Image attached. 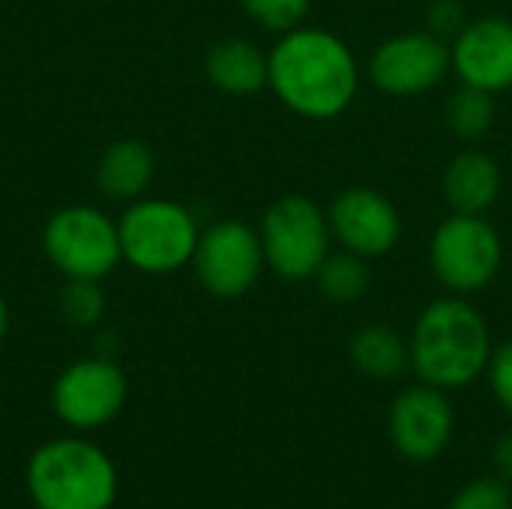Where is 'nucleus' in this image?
<instances>
[{
	"label": "nucleus",
	"mask_w": 512,
	"mask_h": 509,
	"mask_svg": "<svg viewBox=\"0 0 512 509\" xmlns=\"http://www.w3.org/2000/svg\"><path fill=\"white\" fill-rule=\"evenodd\" d=\"M267 60V87H273L276 99L288 111L306 120H333L345 114L357 96V57L330 30L300 24L279 36Z\"/></svg>",
	"instance_id": "1"
},
{
	"label": "nucleus",
	"mask_w": 512,
	"mask_h": 509,
	"mask_svg": "<svg viewBox=\"0 0 512 509\" xmlns=\"http://www.w3.org/2000/svg\"><path fill=\"white\" fill-rule=\"evenodd\" d=\"M411 369L423 384L459 390L480 381L492 360V333L462 294L429 303L411 333Z\"/></svg>",
	"instance_id": "2"
},
{
	"label": "nucleus",
	"mask_w": 512,
	"mask_h": 509,
	"mask_svg": "<svg viewBox=\"0 0 512 509\" xmlns=\"http://www.w3.org/2000/svg\"><path fill=\"white\" fill-rule=\"evenodd\" d=\"M27 492L36 509H111L117 468L84 438H54L30 456Z\"/></svg>",
	"instance_id": "3"
},
{
	"label": "nucleus",
	"mask_w": 512,
	"mask_h": 509,
	"mask_svg": "<svg viewBox=\"0 0 512 509\" xmlns=\"http://www.w3.org/2000/svg\"><path fill=\"white\" fill-rule=\"evenodd\" d=\"M120 252L147 276H171L192 264L201 228L192 210L171 198H138L117 219Z\"/></svg>",
	"instance_id": "4"
},
{
	"label": "nucleus",
	"mask_w": 512,
	"mask_h": 509,
	"mask_svg": "<svg viewBox=\"0 0 512 509\" xmlns=\"http://www.w3.org/2000/svg\"><path fill=\"white\" fill-rule=\"evenodd\" d=\"M42 252L63 279L102 282L123 264L117 219L93 204H66L45 219Z\"/></svg>",
	"instance_id": "5"
},
{
	"label": "nucleus",
	"mask_w": 512,
	"mask_h": 509,
	"mask_svg": "<svg viewBox=\"0 0 512 509\" xmlns=\"http://www.w3.org/2000/svg\"><path fill=\"white\" fill-rule=\"evenodd\" d=\"M258 234L267 267L288 282L315 279L333 240L327 213L306 195L276 198L267 207Z\"/></svg>",
	"instance_id": "6"
},
{
	"label": "nucleus",
	"mask_w": 512,
	"mask_h": 509,
	"mask_svg": "<svg viewBox=\"0 0 512 509\" xmlns=\"http://www.w3.org/2000/svg\"><path fill=\"white\" fill-rule=\"evenodd\" d=\"M501 261V237L483 216L453 213L435 228L429 243V264L435 279L462 297L483 291L498 276Z\"/></svg>",
	"instance_id": "7"
},
{
	"label": "nucleus",
	"mask_w": 512,
	"mask_h": 509,
	"mask_svg": "<svg viewBox=\"0 0 512 509\" xmlns=\"http://www.w3.org/2000/svg\"><path fill=\"white\" fill-rule=\"evenodd\" d=\"M267 267L261 234L240 219H219L201 231L192 270L201 288L219 300H237L255 288Z\"/></svg>",
	"instance_id": "8"
},
{
	"label": "nucleus",
	"mask_w": 512,
	"mask_h": 509,
	"mask_svg": "<svg viewBox=\"0 0 512 509\" xmlns=\"http://www.w3.org/2000/svg\"><path fill=\"white\" fill-rule=\"evenodd\" d=\"M126 396L129 384L123 369L105 357L75 360L51 387L54 414L75 432H93L111 423L123 411Z\"/></svg>",
	"instance_id": "9"
},
{
	"label": "nucleus",
	"mask_w": 512,
	"mask_h": 509,
	"mask_svg": "<svg viewBox=\"0 0 512 509\" xmlns=\"http://www.w3.org/2000/svg\"><path fill=\"white\" fill-rule=\"evenodd\" d=\"M450 45L432 30L390 36L372 54V84L387 96H420L438 87L450 72Z\"/></svg>",
	"instance_id": "10"
},
{
	"label": "nucleus",
	"mask_w": 512,
	"mask_h": 509,
	"mask_svg": "<svg viewBox=\"0 0 512 509\" xmlns=\"http://www.w3.org/2000/svg\"><path fill=\"white\" fill-rule=\"evenodd\" d=\"M456 429V414L447 399V390L432 384H414L402 390L387 414V435L399 456L411 462H432L438 459Z\"/></svg>",
	"instance_id": "11"
},
{
	"label": "nucleus",
	"mask_w": 512,
	"mask_h": 509,
	"mask_svg": "<svg viewBox=\"0 0 512 509\" xmlns=\"http://www.w3.org/2000/svg\"><path fill=\"white\" fill-rule=\"evenodd\" d=\"M327 222L342 249L360 258H381L402 237L399 210L387 195L369 186H351L339 192L327 210Z\"/></svg>",
	"instance_id": "12"
},
{
	"label": "nucleus",
	"mask_w": 512,
	"mask_h": 509,
	"mask_svg": "<svg viewBox=\"0 0 512 509\" xmlns=\"http://www.w3.org/2000/svg\"><path fill=\"white\" fill-rule=\"evenodd\" d=\"M450 66L462 84L486 93H504L512 87V21L477 18L450 45Z\"/></svg>",
	"instance_id": "13"
},
{
	"label": "nucleus",
	"mask_w": 512,
	"mask_h": 509,
	"mask_svg": "<svg viewBox=\"0 0 512 509\" xmlns=\"http://www.w3.org/2000/svg\"><path fill=\"white\" fill-rule=\"evenodd\" d=\"M156 174V156L141 138L111 141L96 162V189L108 201L132 204L144 198Z\"/></svg>",
	"instance_id": "14"
},
{
	"label": "nucleus",
	"mask_w": 512,
	"mask_h": 509,
	"mask_svg": "<svg viewBox=\"0 0 512 509\" xmlns=\"http://www.w3.org/2000/svg\"><path fill=\"white\" fill-rule=\"evenodd\" d=\"M204 75L216 90L228 96H252L267 87L270 60L255 42L228 36L210 45L204 57Z\"/></svg>",
	"instance_id": "15"
},
{
	"label": "nucleus",
	"mask_w": 512,
	"mask_h": 509,
	"mask_svg": "<svg viewBox=\"0 0 512 509\" xmlns=\"http://www.w3.org/2000/svg\"><path fill=\"white\" fill-rule=\"evenodd\" d=\"M501 195V168L483 150H462L444 171V198L453 213L483 216Z\"/></svg>",
	"instance_id": "16"
},
{
	"label": "nucleus",
	"mask_w": 512,
	"mask_h": 509,
	"mask_svg": "<svg viewBox=\"0 0 512 509\" xmlns=\"http://www.w3.org/2000/svg\"><path fill=\"white\" fill-rule=\"evenodd\" d=\"M351 363L372 381H396L411 369V345L390 327L372 324L354 333Z\"/></svg>",
	"instance_id": "17"
},
{
	"label": "nucleus",
	"mask_w": 512,
	"mask_h": 509,
	"mask_svg": "<svg viewBox=\"0 0 512 509\" xmlns=\"http://www.w3.org/2000/svg\"><path fill=\"white\" fill-rule=\"evenodd\" d=\"M318 291L333 300V303H357L360 297H366L369 285H372V273L366 267V258L354 255V252H339V255H327L324 264L315 273Z\"/></svg>",
	"instance_id": "18"
},
{
	"label": "nucleus",
	"mask_w": 512,
	"mask_h": 509,
	"mask_svg": "<svg viewBox=\"0 0 512 509\" xmlns=\"http://www.w3.org/2000/svg\"><path fill=\"white\" fill-rule=\"evenodd\" d=\"M447 123H450L456 138L480 141L495 123V99H492V93L462 84L447 102Z\"/></svg>",
	"instance_id": "19"
},
{
	"label": "nucleus",
	"mask_w": 512,
	"mask_h": 509,
	"mask_svg": "<svg viewBox=\"0 0 512 509\" xmlns=\"http://www.w3.org/2000/svg\"><path fill=\"white\" fill-rule=\"evenodd\" d=\"M57 309L72 327H93L105 315V294L99 282L66 279V285L57 294Z\"/></svg>",
	"instance_id": "20"
},
{
	"label": "nucleus",
	"mask_w": 512,
	"mask_h": 509,
	"mask_svg": "<svg viewBox=\"0 0 512 509\" xmlns=\"http://www.w3.org/2000/svg\"><path fill=\"white\" fill-rule=\"evenodd\" d=\"M237 3L258 27L279 36L300 27L312 6V0H237Z\"/></svg>",
	"instance_id": "21"
},
{
	"label": "nucleus",
	"mask_w": 512,
	"mask_h": 509,
	"mask_svg": "<svg viewBox=\"0 0 512 509\" xmlns=\"http://www.w3.org/2000/svg\"><path fill=\"white\" fill-rule=\"evenodd\" d=\"M450 509H512V489L501 477H480L462 486Z\"/></svg>",
	"instance_id": "22"
},
{
	"label": "nucleus",
	"mask_w": 512,
	"mask_h": 509,
	"mask_svg": "<svg viewBox=\"0 0 512 509\" xmlns=\"http://www.w3.org/2000/svg\"><path fill=\"white\" fill-rule=\"evenodd\" d=\"M429 30L441 39H456L465 24H468V15H465V6L459 0H432L429 6Z\"/></svg>",
	"instance_id": "23"
},
{
	"label": "nucleus",
	"mask_w": 512,
	"mask_h": 509,
	"mask_svg": "<svg viewBox=\"0 0 512 509\" xmlns=\"http://www.w3.org/2000/svg\"><path fill=\"white\" fill-rule=\"evenodd\" d=\"M486 375H489V384L495 390V399L501 402V408L507 414H512V339L492 351Z\"/></svg>",
	"instance_id": "24"
},
{
	"label": "nucleus",
	"mask_w": 512,
	"mask_h": 509,
	"mask_svg": "<svg viewBox=\"0 0 512 509\" xmlns=\"http://www.w3.org/2000/svg\"><path fill=\"white\" fill-rule=\"evenodd\" d=\"M492 465L504 483H512V432L501 435L492 447Z\"/></svg>",
	"instance_id": "25"
},
{
	"label": "nucleus",
	"mask_w": 512,
	"mask_h": 509,
	"mask_svg": "<svg viewBox=\"0 0 512 509\" xmlns=\"http://www.w3.org/2000/svg\"><path fill=\"white\" fill-rule=\"evenodd\" d=\"M6 333H9V306H6V300L0 297V342L6 339Z\"/></svg>",
	"instance_id": "26"
}]
</instances>
